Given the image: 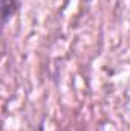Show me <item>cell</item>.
Masks as SVG:
<instances>
[{
	"instance_id": "1",
	"label": "cell",
	"mask_w": 130,
	"mask_h": 131,
	"mask_svg": "<svg viewBox=\"0 0 130 131\" xmlns=\"http://www.w3.org/2000/svg\"><path fill=\"white\" fill-rule=\"evenodd\" d=\"M14 9H15V0H3V21L9 18Z\"/></svg>"
}]
</instances>
